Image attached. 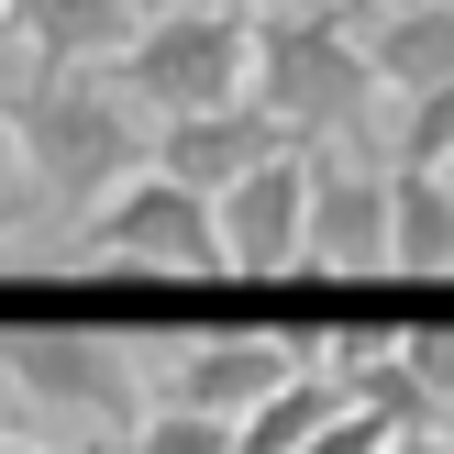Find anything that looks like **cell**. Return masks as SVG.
Returning a JSON list of instances; mask_svg holds the SVG:
<instances>
[{"label": "cell", "instance_id": "e0dca14e", "mask_svg": "<svg viewBox=\"0 0 454 454\" xmlns=\"http://www.w3.org/2000/svg\"><path fill=\"white\" fill-rule=\"evenodd\" d=\"M388 443H399V421H388V411H344L322 443H300V454H388Z\"/></svg>", "mask_w": 454, "mask_h": 454}, {"label": "cell", "instance_id": "3957f363", "mask_svg": "<svg viewBox=\"0 0 454 454\" xmlns=\"http://www.w3.org/2000/svg\"><path fill=\"white\" fill-rule=\"evenodd\" d=\"M0 377L34 411L89 421V433H145V411H155V377L100 322H0Z\"/></svg>", "mask_w": 454, "mask_h": 454}, {"label": "cell", "instance_id": "d4e9b609", "mask_svg": "<svg viewBox=\"0 0 454 454\" xmlns=\"http://www.w3.org/2000/svg\"><path fill=\"white\" fill-rule=\"evenodd\" d=\"M443 189H454V167H443Z\"/></svg>", "mask_w": 454, "mask_h": 454}, {"label": "cell", "instance_id": "52a82bcc", "mask_svg": "<svg viewBox=\"0 0 454 454\" xmlns=\"http://www.w3.org/2000/svg\"><path fill=\"white\" fill-rule=\"evenodd\" d=\"M388 189H399V177L377 167V155H322V145H310L300 278H388Z\"/></svg>", "mask_w": 454, "mask_h": 454}, {"label": "cell", "instance_id": "7c38bea8", "mask_svg": "<svg viewBox=\"0 0 454 454\" xmlns=\"http://www.w3.org/2000/svg\"><path fill=\"white\" fill-rule=\"evenodd\" d=\"M344 411H355V399H344V377H333V366H310V377H288V388L266 399L255 421H233V454H300V443H322Z\"/></svg>", "mask_w": 454, "mask_h": 454}, {"label": "cell", "instance_id": "d6986e66", "mask_svg": "<svg viewBox=\"0 0 454 454\" xmlns=\"http://www.w3.org/2000/svg\"><path fill=\"white\" fill-rule=\"evenodd\" d=\"M34 211H44V200H34V189H0V244H12V233H22V222H34Z\"/></svg>", "mask_w": 454, "mask_h": 454}, {"label": "cell", "instance_id": "7a4b0ae2", "mask_svg": "<svg viewBox=\"0 0 454 454\" xmlns=\"http://www.w3.org/2000/svg\"><path fill=\"white\" fill-rule=\"evenodd\" d=\"M388 100L355 44V22L333 12H266L255 22V111L288 145H355L366 155V111Z\"/></svg>", "mask_w": 454, "mask_h": 454}, {"label": "cell", "instance_id": "ac0fdd59", "mask_svg": "<svg viewBox=\"0 0 454 454\" xmlns=\"http://www.w3.org/2000/svg\"><path fill=\"white\" fill-rule=\"evenodd\" d=\"M0 189H22V122H12V100H0Z\"/></svg>", "mask_w": 454, "mask_h": 454}, {"label": "cell", "instance_id": "8992f818", "mask_svg": "<svg viewBox=\"0 0 454 454\" xmlns=\"http://www.w3.org/2000/svg\"><path fill=\"white\" fill-rule=\"evenodd\" d=\"M322 366V344L310 333H200V344L167 355V377H155V411H200V421H255L266 399L288 388V377Z\"/></svg>", "mask_w": 454, "mask_h": 454}, {"label": "cell", "instance_id": "ba28073f", "mask_svg": "<svg viewBox=\"0 0 454 454\" xmlns=\"http://www.w3.org/2000/svg\"><path fill=\"white\" fill-rule=\"evenodd\" d=\"M300 233H310V145H288L222 200V266L233 278H300Z\"/></svg>", "mask_w": 454, "mask_h": 454}, {"label": "cell", "instance_id": "4fadbf2b", "mask_svg": "<svg viewBox=\"0 0 454 454\" xmlns=\"http://www.w3.org/2000/svg\"><path fill=\"white\" fill-rule=\"evenodd\" d=\"M388 278H454V189L443 177L388 189Z\"/></svg>", "mask_w": 454, "mask_h": 454}, {"label": "cell", "instance_id": "277c9868", "mask_svg": "<svg viewBox=\"0 0 454 454\" xmlns=\"http://www.w3.org/2000/svg\"><path fill=\"white\" fill-rule=\"evenodd\" d=\"M122 89L155 122H200V111H244L255 100V22L244 12H155L133 34Z\"/></svg>", "mask_w": 454, "mask_h": 454}, {"label": "cell", "instance_id": "30bf717a", "mask_svg": "<svg viewBox=\"0 0 454 454\" xmlns=\"http://www.w3.org/2000/svg\"><path fill=\"white\" fill-rule=\"evenodd\" d=\"M145 12L133 0H12V44H34L44 67H100V56H133Z\"/></svg>", "mask_w": 454, "mask_h": 454}, {"label": "cell", "instance_id": "9c48e42d", "mask_svg": "<svg viewBox=\"0 0 454 454\" xmlns=\"http://www.w3.org/2000/svg\"><path fill=\"white\" fill-rule=\"evenodd\" d=\"M266 155H288V133L266 122L255 100L244 111H200V122H155V177H177V189H200V200H233Z\"/></svg>", "mask_w": 454, "mask_h": 454}, {"label": "cell", "instance_id": "ffe728a7", "mask_svg": "<svg viewBox=\"0 0 454 454\" xmlns=\"http://www.w3.org/2000/svg\"><path fill=\"white\" fill-rule=\"evenodd\" d=\"M167 12H244V22H266L278 0H167Z\"/></svg>", "mask_w": 454, "mask_h": 454}, {"label": "cell", "instance_id": "9a60e30c", "mask_svg": "<svg viewBox=\"0 0 454 454\" xmlns=\"http://www.w3.org/2000/svg\"><path fill=\"white\" fill-rule=\"evenodd\" d=\"M399 366H411L421 399H443V411H454V322H399Z\"/></svg>", "mask_w": 454, "mask_h": 454}, {"label": "cell", "instance_id": "cb8c5ba5", "mask_svg": "<svg viewBox=\"0 0 454 454\" xmlns=\"http://www.w3.org/2000/svg\"><path fill=\"white\" fill-rule=\"evenodd\" d=\"M388 12H411V0H388Z\"/></svg>", "mask_w": 454, "mask_h": 454}, {"label": "cell", "instance_id": "6da1fadb", "mask_svg": "<svg viewBox=\"0 0 454 454\" xmlns=\"http://www.w3.org/2000/svg\"><path fill=\"white\" fill-rule=\"evenodd\" d=\"M12 122H22V189L44 211H100L122 200L133 177H155V133H145V100L100 67H44V78L12 89Z\"/></svg>", "mask_w": 454, "mask_h": 454}, {"label": "cell", "instance_id": "44dd1931", "mask_svg": "<svg viewBox=\"0 0 454 454\" xmlns=\"http://www.w3.org/2000/svg\"><path fill=\"white\" fill-rule=\"evenodd\" d=\"M388 454H454V433H399Z\"/></svg>", "mask_w": 454, "mask_h": 454}, {"label": "cell", "instance_id": "5bb4252c", "mask_svg": "<svg viewBox=\"0 0 454 454\" xmlns=\"http://www.w3.org/2000/svg\"><path fill=\"white\" fill-rule=\"evenodd\" d=\"M443 167H454V78L399 111V145H388V177H443Z\"/></svg>", "mask_w": 454, "mask_h": 454}, {"label": "cell", "instance_id": "2e32d148", "mask_svg": "<svg viewBox=\"0 0 454 454\" xmlns=\"http://www.w3.org/2000/svg\"><path fill=\"white\" fill-rule=\"evenodd\" d=\"M133 454H233V421H200V411H155Z\"/></svg>", "mask_w": 454, "mask_h": 454}, {"label": "cell", "instance_id": "7402d4cb", "mask_svg": "<svg viewBox=\"0 0 454 454\" xmlns=\"http://www.w3.org/2000/svg\"><path fill=\"white\" fill-rule=\"evenodd\" d=\"M322 12H333V22H344V12H355V0H322Z\"/></svg>", "mask_w": 454, "mask_h": 454}, {"label": "cell", "instance_id": "5b68a950", "mask_svg": "<svg viewBox=\"0 0 454 454\" xmlns=\"http://www.w3.org/2000/svg\"><path fill=\"white\" fill-rule=\"evenodd\" d=\"M78 266H111V278H233L222 266V200L177 189V177H133L122 200L78 222Z\"/></svg>", "mask_w": 454, "mask_h": 454}, {"label": "cell", "instance_id": "8fae6325", "mask_svg": "<svg viewBox=\"0 0 454 454\" xmlns=\"http://www.w3.org/2000/svg\"><path fill=\"white\" fill-rule=\"evenodd\" d=\"M366 67H377V89H388L399 111L433 100V89L454 78V0H411V12H388V22L366 34Z\"/></svg>", "mask_w": 454, "mask_h": 454}, {"label": "cell", "instance_id": "603a6c76", "mask_svg": "<svg viewBox=\"0 0 454 454\" xmlns=\"http://www.w3.org/2000/svg\"><path fill=\"white\" fill-rule=\"evenodd\" d=\"M0 34H12V0H0Z\"/></svg>", "mask_w": 454, "mask_h": 454}]
</instances>
